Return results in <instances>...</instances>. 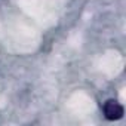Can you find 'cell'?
<instances>
[{
	"label": "cell",
	"mask_w": 126,
	"mask_h": 126,
	"mask_svg": "<svg viewBox=\"0 0 126 126\" xmlns=\"http://www.w3.org/2000/svg\"><path fill=\"white\" fill-rule=\"evenodd\" d=\"M104 116L108 120H119L123 117V107L114 99H108L104 104Z\"/></svg>",
	"instance_id": "cell-1"
}]
</instances>
